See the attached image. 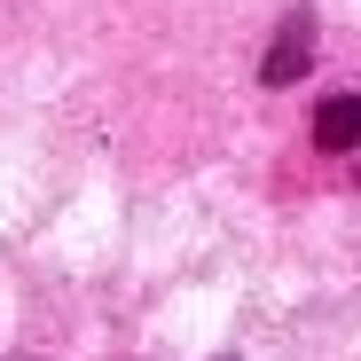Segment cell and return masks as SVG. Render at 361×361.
<instances>
[{"mask_svg":"<svg viewBox=\"0 0 361 361\" xmlns=\"http://www.w3.org/2000/svg\"><path fill=\"white\" fill-rule=\"evenodd\" d=\"M307 47H314V16H307V8H290V16H283V32L267 39V63H259V79H267V87H290L298 71L314 63Z\"/></svg>","mask_w":361,"mask_h":361,"instance_id":"6da1fadb","label":"cell"},{"mask_svg":"<svg viewBox=\"0 0 361 361\" xmlns=\"http://www.w3.org/2000/svg\"><path fill=\"white\" fill-rule=\"evenodd\" d=\"M314 142H322V149H338V157H345V149H361V94H330V102L314 110Z\"/></svg>","mask_w":361,"mask_h":361,"instance_id":"7a4b0ae2","label":"cell"}]
</instances>
